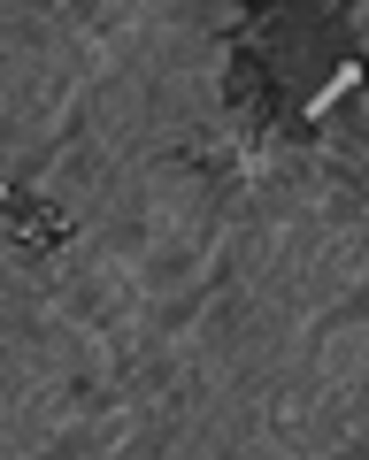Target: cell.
<instances>
[{
  "mask_svg": "<svg viewBox=\"0 0 369 460\" xmlns=\"http://www.w3.org/2000/svg\"><path fill=\"white\" fill-rule=\"evenodd\" d=\"M8 208H16V230H23V238H62L54 208H39V199H8Z\"/></svg>",
  "mask_w": 369,
  "mask_h": 460,
  "instance_id": "obj_1",
  "label": "cell"
}]
</instances>
